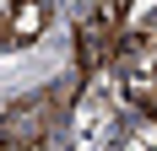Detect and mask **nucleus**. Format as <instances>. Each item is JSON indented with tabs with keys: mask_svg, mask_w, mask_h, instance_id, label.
<instances>
[{
	"mask_svg": "<svg viewBox=\"0 0 157 151\" xmlns=\"http://www.w3.org/2000/svg\"><path fill=\"white\" fill-rule=\"evenodd\" d=\"M0 6H6L11 43H38V32H44V0H0Z\"/></svg>",
	"mask_w": 157,
	"mask_h": 151,
	"instance_id": "obj_1",
	"label": "nucleus"
}]
</instances>
